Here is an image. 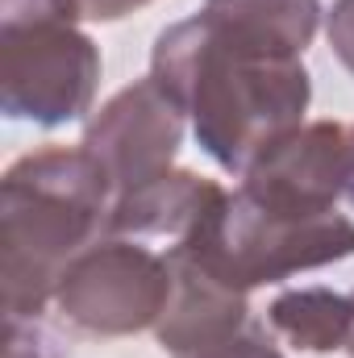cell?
<instances>
[{"mask_svg": "<svg viewBox=\"0 0 354 358\" xmlns=\"http://www.w3.org/2000/svg\"><path fill=\"white\" fill-rule=\"evenodd\" d=\"M225 196L229 192L221 183H213V179L192 176V171H167L163 179H155L146 187H134V192L117 196L104 234L138 238V242L163 238L167 242L163 250H171L213 208H221Z\"/></svg>", "mask_w": 354, "mask_h": 358, "instance_id": "cell-7", "label": "cell"}, {"mask_svg": "<svg viewBox=\"0 0 354 358\" xmlns=\"http://www.w3.org/2000/svg\"><path fill=\"white\" fill-rule=\"evenodd\" d=\"M351 308H354V296H351ZM346 350H351V355H354V334H351V346H346Z\"/></svg>", "mask_w": 354, "mask_h": 358, "instance_id": "cell-14", "label": "cell"}, {"mask_svg": "<svg viewBox=\"0 0 354 358\" xmlns=\"http://www.w3.org/2000/svg\"><path fill=\"white\" fill-rule=\"evenodd\" d=\"M330 46L342 59V67L354 76V0H338L330 13Z\"/></svg>", "mask_w": 354, "mask_h": 358, "instance_id": "cell-11", "label": "cell"}, {"mask_svg": "<svg viewBox=\"0 0 354 358\" xmlns=\"http://www.w3.org/2000/svg\"><path fill=\"white\" fill-rule=\"evenodd\" d=\"M146 4H150V0H80V8H84L88 21H117V17L138 13V8H146Z\"/></svg>", "mask_w": 354, "mask_h": 358, "instance_id": "cell-12", "label": "cell"}, {"mask_svg": "<svg viewBox=\"0 0 354 358\" xmlns=\"http://www.w3.org/2000/svg\"><path fill=\"white\" fill-rule=\"evenodd\" d=\"M183 142V108L155 76L121 88L88 121L84 150L113 183V200L163 179Z\"/></svg>", "mask_w": 354, "mask_h": 358, "instance_id": "cell-6", "label": "cell"}, {"mask_svg": "<svg viewBox=\"0 0 354 358\" xmlns=\"http://www.w3.org/2000/svg\"><path fill=\"white\" fill-rule=\"evenodd\" d=\"M80 0H0V104L17 121L67 125L92 108L100 50Z\"/></svg>", "mask_w": 354, "mask_h": 358, "instance_id": "cell-3", "label": "cell"}, {"mask_svg": "<svg viewBox=\"0 0 354 358\" xmlns=\"http://www.w3.org/2000/svg\"><path fill=\"white\" fill-rule=\"evenodd\" d=\"M4 358H55V350L29 321H4Z\"/></svg>", "mask_w": 354, "mask_h": 358, "instance_id": "cell-10", "label": "cell"}, {"mask_svg": "<svg viewBox=\"0 0 354 358\" xmlns=\"http://www.w3.org/2000/svg\"><path fill=\"white\" fill-rule=\"evenodd\" d=\"M213 275L234 283L238 292L279 283L296 271L342 263L354 255V221L334 213H283L250 200L246 192H229L221 208H213L183 242Z\"/></svg>", "mask_w": 354, "mask_h": 358, "instance_id": "cell-4", "label": "cell"}, {"mask_svg": "<svg viewBox=\"0 0 354 358\" xmlns=\"http://www.w3.org/2000/svg\"><path fill=\"white\" fill-rule=\"evenodd\" d=\"M317 0H204L159 34L150 76L192 117L200 146L234 176L300 129L309 71L300 55L317 38Z\"/></svg>", "mask_w": 354, "mask_h": 358, "instance_id": "cell-1", "label": "cell"}, {"mask_svg": "<svg viewBox=\"0 0 354 358\" xmlns=\"http://www.w3.org/2000/svg\"><path fill=\"white\" fill-rule=\"evenodd\" d=\"M171 300V267L167 255L138 242L100 234L84 246L59 279L55 304L84 334L125 338L146 325H159Z\"/></svg>", "mask_w": 354, "mask_h": 358, "instance_id": "cell-5", "label": "cell"}, {"mask_svg": "<svg viewBox=\"0 0 354 358\" xmlns=\"http://www.w3.org/2000/svg\"><path fill=\"white\" fill-rule=\"evenodd\" d=\"M271 329L296 346V350H313V355H330V350H346L354 334V308L351 296H338L330 287H300V292H283L271 304Z\"/></svg>", "mask_w": 354, "mask_h": 358, "instance_id": "cell-8", "label": "cell"}, {"mask_svg": "<svg viewBox=\"0 0 354 358\" xmlns=\"http://www.w3.org/2000/svg\"><path fill=\"white\" fill-rule=\"evenodd\" d=\"M113 213V183L88 150L46 146L17 159L0 183V304L4 321H34L67 263Z\"/></svg>", "mask_w": 354, "mask_h": 358, "instance_id": "cell-2", "label": "cell"}, {"mask_svg": "<svg viewBox=\"0 0 354 358\" xmlns=\"http://www.w3.org/2000/svg\"><path fill=\"white\" fill-rule=\"evenodd\" d=\"M176 358H283L275 346H271V338H267L263 329H234V334H225V338H217V342H208V346H196V350H183Z\"/></svg>", "mask_w": 354, "mask_h": 358, "instance_id": "cell-9", "label": "cell"}, {"mask_svg": "<svg viewBox=\"0 0 354 358\" xmlns=\"http://www.w3.org/2000/svg\"><path fill=\"white\" fill-rule=\"evenodd\" d=\"M346 200L354 204V125H346Z\"/></svg>", "mask_w": 354, "mask_h": 358, "instance_id": "cell-13", "label": "cell"}]
</instances>
